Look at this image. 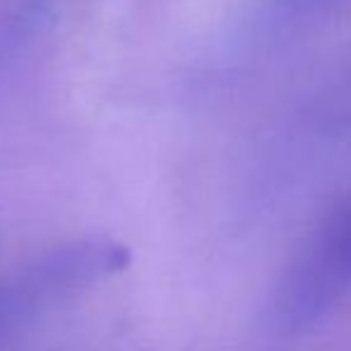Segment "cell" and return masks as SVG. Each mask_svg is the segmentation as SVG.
Listing matches in <instances>:
<instances>
[{"mask_svg":"<svg viewBox=\"0 0 351 351\" xmlns=\"http://www.w3.org/2000/svg\"><path fill=\"white\" fill-rule=\"evenodd\" d=\"M351 287V227L320 237L291 265L275 296L273 320L282 332L313 325Z\"/></svg>","mask_w":351,"mask_h":351,"instance_id":"cell-1","label":"cell"}]
</instances>
